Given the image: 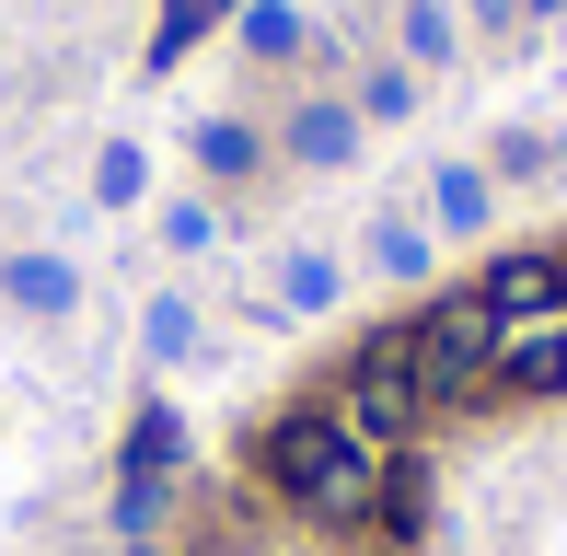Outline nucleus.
<instances>
[{
  "instance_id": "19",
  "label": "nucleus",
  "mask_w": 567,
  "mask_h": 556,
  "mask_svg": "<svg viewBox=\"0 0 567 556\" xmlns=\"http://www.w3.org/2000/svg\"><path fill=\"white\" fill-rule=\"evenodd\" d=\"M140 186H151V151L140 140H105V151H93V197H105V209H140Z\"/></svg>"
},
{
  "instance_id": "1",
  "label": "nucleus",
  "mask_w": 567,
  "mask_h": 556,
  "mask_svg": "<svg viewBox=\"0 0 567 556\" xmlns=\"http://www.w3.org/2000/svg\"><path fill=\"white\" fill-rule=\"evenodd\" d=\"M255 475H267L278 498H290L301 522H324V534H371V498H382V452L359 441L337 406H290L255 441Z\"/></svg>"
},
{
  "instance_id": "17",
  "label": "nucleus",
  "mask_w": 567,
  "mask_h": 556,
  "mask_svg": "<svg viewBox=\"0 0 567 556\" xmlns=\"http://www.w3.org/2000/svg\"><path fill=\"white\" fill-rule=\"evenodd\" d=\"M220 12H244V0H163V23H151V70H174L197 35H209Z\"/></svg>"
},
{
  "instance_id": "24",
  "label": "nucleus",
  "mask_w": 567,
  "mask_h": 556,
  "mask_svg": "<svg viewBox=\"0 0 567 556\" xmlns=\"http://www.w3.org/2000/svg\"><path fill=\"white\" fill-rule=\"evenodd\" d=\"M556 174H567V128H545V186H556Z\"/></svg>"
},
{
  "instance_id": "20",
  "label": "nucleus",
  "mask_w": 567,
  "mask_h": 556,
  "mask_svg": "<svg viewBox=\"0 0 567 556\" xmlns=\"http://www.w3.org/2000/svg\"><path fill=\"white\" fill-rule=\"evenodd\" d=\"M486 174H498V197L509 186H545V128H498V140H486Z\"/></svg>"
},
{
  "instance_id": "3",
  "label": "nucleus",
  "mask_w": 567,
  "mask_h": 556,
  "mask_svg": "<svg viewBox=\"0 0 567 556\" xmlns=\"http://www.w3.org/2000/svg\"><path fill=\"white\" fill-rule=\"evenodd\" d=\"M337 418H348L371 452H405V441H417L429 394H417V360H405V337H359V360H348V383H337Z\"/></svg>"
},
{
  "instance_id": "5",
  "label": "nucleus",
  "mask_w": 567,
  "mask_h": 556,
  "mask_svg": "<svg viewBox=\"0 0 567 556\" xmlns=\"http://www.w3.org/2000/svg\"><path fill=\"white\" fill-rule=\"evenodd\" d=\"M278 151H290L301 174H348V163H359V105H348V93H313V105H290Z\"/></svg>"
},
{
  "instance_id": "21",
  "label": "nucleus",
  "mask_w": 567,
  "mask_h": 556,
  "mask_svg": "<svg viewBox=\"0 0 567 556\" xmlns=\"http://www.w3.org/2000/svg\"><path fill=\"white\" fill-rule=\"evenodd\" d=\"M163 487H174V475H127V487H116V534H127V545H151V522H163Z\"/></svg>"
},
{
  "instance_id": "8",
  "label": "nucleus",
  "mask_w": 567,
  "mask_h": 556,
  "mask_svg": "<svg viewBox=\"0 0 567 556\" xmlns=\"http://www.w3.org/2000/svg\"><path fill=\"white\" fill-rule=\"evenodd\" d=\"M498 394H533V406H567V313L556 325H522L498 348Z\"/></svg>"
},
{
  "instance_id": "9",
  "label": "nucleus",
  "mask_w": 567,
  "mask_h": 556,
  "mask_svg": "<svg viewBox=\"0 0 567 556\" xmlns=\"http://www.w3.org/2000/svg\"><path fill=\"white\" fill-rule=\"evenodd\" d=\"M371 534H382V545H429V464H417V441H405V452H382Z\"/></svg>"
},
{
  "instance_id": "16",
  "label": "nucleus",
  "mask_w": 567,
  "mask_h": 556,
  "mask_svg": "<svg viewBox=\"0 0 567 556\" xmlns=\"http://www.w3.org/2000/svg\"><path fill=\"white\" fill-rule=\"evenodd\" d=\"M348 105H359V128H405V116H417V70H405V59L359 70V93H348Z\"/></svg>"
},
{
  "instance_id": "25",
  "label": "nucleus",
  "mask_w": 567,
  "mask_h": 556,
  "mask_svg": "<svg viewBox=\"0 0 567 556\" xmlns=\"http://www.w3.org/2000/svg\"><path fill=\"white\" fill-rule=\"evenodd\" d=\"M556 12H567V0H522V23H556Z\"/></svg>"
},
{
  "instance_id": "2",
  "label": "nucleus",
  "mask_w": 567,
  "mask_h": 556,
  "mask_svg": "<svg viewBox=\"0 0 567 556\" xmlns=\"http://www.w3.org/2000/svg\"><path fill=\"white\" fill-rule=\"evenodd\" d=\"M498 348H509V325L486 313L475 290H441L417 325H405V360H417V394H429V406H475V394H498Z\"/></svg>"
},
{
  "instance_id": "11",
  "label": "nucleus",
  "mask_w": 567,
  "mask_h": 556,
  "mask_svg": "<svg viewBox=\"0 0 567 556\" xmlns=\"http://www.w3.org/2000/svg\"><path fill=\"white\" fill-rule=\"evenodd\" d=\"M348 301V267L324 256V244H290L278 256V313H337Z\"/></svg>"
},
{
  "instance_id": "22",
  "label": "nucleus",
  "mask_w": 567,
  "mask_h": 556,
  "mask_svg": "<svg viewBox=\"0 0 567 556\" xmlns=\"http://www.w3.org/2000/svg\"><path fill=\"white\" fill-rule=\"evenodd\" d=\"M163 244H174V256H209V244H220V220L197 209V197H174V209H163Z\"/></svg>"
},
{
  "instance_id": "10",
  "label": "nucleus",
  "mask_w": 567,
  "mask_h": 556,
  "mask_svg": "<svg viewBox=\"0 0 567 556\" xmlns=\"http://www.w3.org/2000/svg\"><path fill=\"white\" fill-rule=\"evenodd\" d=\"M394 59L405 70H452L463 59V12H452V0H405V12H394Z\"/></svg>"
},
{
  "instance_id": "23",
  "label": "nucleus",
  "mask_w": 567,
  "mask_h": 556,
  "mask_svg": "<svg viewBox=\"0 0 567 556\" xmlns=\"http://www.w3.org/2000/svg\"><path fill=\"white\" fill-rule=\"evenodd\" d=\"M463 23L475 35H522V0H463Z\"/></svg>"
},
{
  "instance_id": "14",
  "label": "nucleus",
  "mask_w": 567,
  "mask_h": 556,
  "mask_svg": "<svg viewBox=\"0 0 567 556\" xmlns=\"http://www.w3.org/2000/svg\"><path fill=\"white\" fill-rule=\"evenodd\" d=\"M231 23H244V59H313V23H301L290 0H244Z\"/></svg>"
},
{
  "instance_id": "12",
  "label": "nucleus",
  "mask_w": 567,
  "mask_h": 556,
  "mask_svg": "<svg viewBox=\"0 0 567 556\" xmlns=\"http://www.w3.org/2000/svg\"><path fill=\"white\" fill-rule=\"evenodd\" d=\"M197 337H209V325H197V301H186V290H151V301H140V360H163V371H174V360H197Z\"/></svg>"
},
{
  "instance_id": "6",
  "label": "nucleus",
  "mask_w": 567,
  "mask_h": 556,
  "mask_svg": "<svg viewBox=\"0 0 567 556\" xmlns=\"http://www.w3.org/2000/svg\"><path fill=\"white\" fill-rule=\"evenodd\" d=\"M429 233H441V244L498 233V174H486V163H429Z\"/></svg>"
},
{
  "instance_id": "15",
  "label": "nucleus",
  "mask_w": 567,
  "mask_h": 556,
  "mask_svg": "<svg viewBox=\"0 0 567 556\" xmlns=\"http://www.w3.org/2000/svg\"><path fill=\"white\" fill-rule=\"evenodd\" d=\"M197 163H209L220 186H255V174H267V140H255L244 116H209V128H197Z\"/></svg>"
},
{
  "instance_id": "26",
  "label": "nucleus",
  "mask_w": 567,
  "mask_h": 556,
  "mask_svg": "<svg viewBox=\"0 0 567 556\" xmlns=\"http://www.w3.org/2000/svg\"><path fill=\"white\" fill-rule=\"evenodd\" d=\"M127 556H163V545H127Z\"/></svg>"
},
{
  "instance_id": "18",
  "label": "nucleus",
  "mask_w": 567,
  "mask_h": 556,
  "mask_svg": "<svg viewBox=\"0 0 567 556\" xmlns=\"http://www.w3.org/2000/svg\"><path fill=\"white\" fill-rule=\"evenodd\" d=\"M186 464V429H174V406H140L127 418V475H174Z\"/></svg>"
},
{
  "instance_id": "7",
  "label": "nucleus",
  "mask_w": 567,
  "mask_h": 556,
  "mask_svg": "<svg viewBox=\"0 0 567 556\" xmlns=\"http://www.w3.org/2000/svg\"><path fill=\"white\" fill-rule=\"evenodd\" d=\"M359 267L394 278V290H417V278L441 267V233H429V209H371V233H359Z\"/></svg>"
},
{
  "instance_id": "4",
  "label": "nucleus",
  "mask_w": 567,
  "mask_h": 556,
  "mask_svg": "<svg viewBox=\"0 0 567 556\" xmlns=\"http://www.w3.org/2000/svg\"><path fill=\"white\" fill-rule=\"evenodd\" d=\"M475 301L509 325V337H522V325H556L567 313V244H509V256H486Z\"/></svg>"
},
{
  "instance_id": "13",
  "label": "nucleus",
  "mask_w": 567,
  "mask_h": 556,
  "mask_svg": "<svg viewBox=\"0 0 567 556\" xmlns=\"http://www.w3.org/2000/svg\"><path fill=\"white\" fill-rule=\"evenodd\" d=\"M0 290H12L23 313H47V325H59L70 301H82V278H70L59 256H0Z\"/></svg>"
}]
</instances>
